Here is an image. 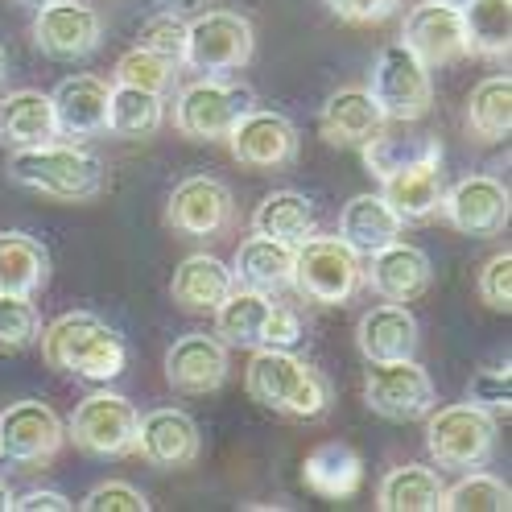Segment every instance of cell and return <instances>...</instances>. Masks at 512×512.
Wrapping results in <instances>:
<instances>
[{
  "label": "cell",
  "mask_w": 512,
  "mask_h": 512,
  "mask_svg": "<svg viewBox=\"0 0 512 512\" xmlns=\"http://www.w3.org/2000/svg\"><path fill=\"white\" fill-rule=\"evenodd\" d=\"M42 339V356L54 372H67L79 380L108 384L124 372V339L116 327H108L100 314L91 310H67L38 335Z\"/></svg>",
  "instance_id": "obj_1"
},
{
  "label": "cell",
  "mask_w": 512,
  "mask_h": 512,
  "mask_svg": "<svg viewBox=\"0 0 512 512\" xmlns=\"http://www.w3.org/2000/svg\"><path fill=\"white\" fill-rule=\"evenodd\" d=\"M244 384L256 405H265L269 413H281V418L314 422L331 409V380L281 347H256Z\"/></svg>",
  "instance_id": "obj_2"
},
{
  "label": "cell",
  "mask_w": 512,
  "mask_h": 512,
  "mask_svg": "<svg viewBox=\"0 0 512 512\" xmlns=\"http://www.w3.org/2000/svg\"><path fill=\"white\" fill-rule=\"evenodd\" d=\"M5 174L17 186L38 190V195L58 199V203H87L104 190L100 157H91L75 145H58V141L34 145V149H13Z\"/></svg>",
  "instance_id": "obj_3"
},
{
  "label": "cell",
  "mask_w": 512,
  "mask_h": 512,
  "mask_svg": "<svg viewBox=\"0 0 512 512\" xmlns=\"http://www.w3.org/2000/svg\"><path fill=\"white\" fill-rule=\"evenodd\" d=\"M364 285V256L343 236H306L294 244V290L318 306H343Z\"/></svg>",
  "instance_id": "obj_4"
},
{
  "label": "cell",
  "mask_w": 512,
  "mask_h": 512,
  "mask_svg": "<svg viewBox=\"0 0 512 512\" xmlns=\"http://www.w3.org/2000/svg\"><path fill=\"white\" fill-rule=\"evenodd\" d=\"M426 451L442 471H475L488 467L496 451V418L471 401L434 405L426 413Z\"/></svg>",
  "instance_id": "obj_5"
},
{
  "label": "cell",
  "mask_w": 512,
  "mask_h": 512,
  "mask_svg": "<svg viewBox=\"0 0 512 512\" xmlns=\"http://www.w3.org/2000/svg\"><path fill=\"white\" fill-rule=\"evenodd\" d=\"M252 50H256L252 21L240 17V13L215 9V13H203L195 21H186L182 67H190L195 75H207V79L236 75L252 62Z\"/></svg>",
  "instance_id": "obj_6"
},
{
  "label": "cell",
  "mask_w": 512,
  "mask_h": 512,
  "mask_svg": "<svg viewBox=\"0 0 512 512\" xmlns=\"http://www.w3.org/2000/svg\"><path fill=\"white\" fill-rule=\"evenodd\" d=\"M256 108V95L244 83H228V79H199L178 91L174 100V128L186 141H228V133L236 128V120Z\"/></svg>",
  "instance_id": "obj_7"
},
{
  "label": "cell",
  "mask_w": 512,
  "mask_h": 512,
  "mask_svg": "<svg viewBox=\"0 0 512 512\" xmlns=\"http://www.w3.org/2000/svg\"><path fill=\"white\" fill-rule=\"evenodd\" d=\"M368 95L376 100V108L384 112V120H389V124H413V120H422L434 108L430 67L409 46H401V42L384 46L380 58H376Z\"/></svg>",
  "instance_id": "obj_8"
},
{
  "label": "cell",
  "mask_w": 512,
  "mask_h": 512,
  "mask_svg": "<svg viewBox=\"0 0 512 512\" xmlns=\"http://www.w3.org/2000/svg\"><path fill=\"white\" fill-rule=\"evenodd\" d=\"M137 405L120 397V393H91L75 405V418H71V438L83 455L95 459H124V455H137Z\"/></svg>",
  "instance_id": "obj_9"
},
{
  "label": "cell",
  "mask_w": 512,
  "mask_h": 512,
  "mask_svg": "<svg viewBox=\"0 0 512 512\" xmlns=\"http://www.w3.org/2000/svg\"><path fill=\"white\" fill-rule=\"evenodd\" d=\"M364 401L384 422H422L438 405L434 380L418 360H380L368 368Z\"/></svg>",
  "instance_id": "obj_10"
},
{
  "label": "cell",
  "mask_w": 512,
  "mask_h": 512,
  "mask_svg": "<svg viewBox=\"0 0 512 512\" xmlns=\"http://www.w3.org/2000/svg\"><path fill=\"white\" fill-rule=\"evenodd\" d=\"M67 442V426L46 401H17L0 413V459L17 467H42Z\"/></svg>",
  "instance_id": "obj_11"
},
{
  "label": "cell",
  "mask_w": 512,
  "mask_h": 512,
  "mask_svg": "<svg viewBox=\"0 0 512 512\" xmlns=\"http://www.w3.org/2000/svg\"><path fill=\"white\" fill-rule=\"evenodd\" d=\"M451 228H459L463 236H500L508 228V215H512V199H508V186L492 174H467L459 178L451 190H442V211Z\"/></svg>",
  "instance_id": "obj_12"
},
{
  "label": "cell",
  "mask_w": 512,
  "mask_h": 512,
  "mask_svg": "<svg viewBox=\"0 0 512 512\" xmlns=\"http://www.w3.org/2000/svg\"><path fill=\"white\" fill-rule=\"evenodd\" d=\"M228 149L244 170H285L298 157V128L281 112L248 108L228 133Z\"/></svg>",
  "instance_id": "obj_13"
},
{
  "label": "cell",
  "mask_w": 512,
  "mask_h": 512,
  "mask_svg": "<svg viewBox=\"0 0 512 512\" xmlns=\"http://www.w3.org/2000/svg\"><path fill=\"white\" fill-rule=\"evenodd\" d=\"M232 215H236L232 190L219 178H207V174L182 178L174 186L170 203H166V223L178 236H190V240H207V236L228 232Z\"/></svg>",
  "instance_id": "obj_14"
},
{
  "label": "cell",
  "mask_w": 512,
  "mask_h": 512,
  "mask_svg": "<svg viewBox=\"0 0 512 512\" xmlns=\"http://www.w3.org/2000/svg\"><path fill=\"white\" fill-rule=\"evenodd\" d=\"M401 46H409L426 67L459 62L467 54L463 9L455 0H422V5H413L401 25Z\"/></svg>",
  "instance_id": "obj_15"
},
{
  "label": "cell",
  "mask_w": 512,
  "mask_h": 512,
  "mask_svg": "<svg viewBox=\"0 0 512 512\" xmlns=\"http://www.w3.org/2000/svg\"><path fill=\"white\" fill-rule=\"evenodd\" d=\"M100 38H104L100 13L79 5V0H50L34 17V46L58 62H75V58L95 54L100 50Z\"/></svg>",
  "instance_id": "obj_16"
},
{
  "label": "cell",
  "mask_w": 512,
  "mask_h": 512,
  "mask_svg": "<svg viewBox=\"0 0 512 512\" xmlns=\"http://www.w3.org/2000/svg\"><path fill=\"white\" fill-rule=\"evenodd\" d=\"M108 100L112 87L100 75H71L50 95L58 141H95L108 133Z\"/></svg>",
  "instance_id": "obj_17"
},
{
  "label": "cell",
  "mask_w": 512,
  "mask_h": 512,
  "mask_svg": "<svg viewBox=\"0 0 512 512\" xmlns=\"http://www.w3.org/2000/svg\"><path fill=\"white\" fill-rule=\"evenodd\" d=\"M228 368H232V356L219 335L195 331V335L174 339V347L166 351V380L174 393H186V397L215 393L228 380Z\"/></svg>",
  "instance_id": "obj_18"
},
{
  "label": "cell",
  "mask_w": 512,
  "mask_h": 512,
  "mask_svg": "<svg viewBox=\"0 0 512 512\" xmlns=\"http://www.w3.org/2000/svg\"><path fill=\"white\" fill-rule=\"evenodd\" d=\"M199 426L182 409H153L137 418V455L162 471H178L199 459Z\"/></svg>",
  "instance_id": "obj_19"
},
{
  "label": "cell",
  "mask_w": 512,
  "mask_h": 512,
  "mask_svg": "<svg viewBox=\"0 0 512 512\" xmlns=\"http://www.w3.org/2000/svg\"><path fill=\"white\" fill-rule=\"evenodd\" d=\"M430 277L434 265L422 248L413 244H384L380 252L368 256V269H364V285H372V294H380L384 302H413L430 290Z\"/></svg>",
  "instance_id": "obj_20"
},
{
  "label": "cell",
  "mask_w": 512,
  "mask_h": 512,
  "mask_svg": "<svg viewBox=\"0 0 512 512\" xmlns=\"http://www.w3.org/2000/svg\"><path fill=\"white\" fill-rule=\"evenodd\" d=\"M380 182H384L380 199L393 207V215L401 223H430L442 211V190H446L442 186V153L409 162Z\"/></svg>",
  "instance_id": "obj_21"
},
{
  "label": "cell",
  "mask_w": 512,
  "mask_h": 512,
  "mask_svg": "<svg viewBox=\"0 0 512 512\" xmlns=\"http://www.w3.org/2000/svg\"><path fill=\"white\" fill-rule=\"evenodd\" d=\"M384 128V112L364 87H343L318 112V133L331 149H364Z\"/></svg>",
  "instance_id": "obj_22"
},
{
  "label": "cell",
  "mask_w": 512,
  "mask_h": 512,
  "mask_svg": "<svg viewBox=\"0 0 512 512\" xmlns=\"http://www.w3.org/2000/svg\"><path fill=\"white\" fill-rule=\"evenodd\" d=\"M356 343L364 351L368 364L380 360H409L422 343L418 318L405 310V302H389V306H372L360 323H356Z\"/></svg>",
  "instance_id": "obj_23"
},
{
  "label": "cell",
  "mask_w": 512,
  "mask_h": 512,
  "mask_svg": "<svg viewBox=\"0 0 512 512\" xmlns=\"http://www.w3.org/2000/svg\"><path fill=\"white\" fill-rule=\"evenodd\" d=\"M232 281L244 285V290L256 294H281L294 285V244H281L269 236H256L244 240L236 248V261H232Z\"/></svg>",
  "instance_id": "obj_24"
},
{
  "label": "cell",
  "mask_w": 512,
  "mask_h": 512,
  "mask_svg": "<svg viewBox=\"0 0 512 512\" xmlns=\"http://www.w3.org/2000/svg\"><path fill=\"white\" fill-rule=\"evenodd\" d=\"M232 269L219 261V256H207V252H195L174 269V281H170V298L178 310L186 314H215V306L232 294Z\"/></svg>",
  "instance_id": "obj_25"
},
{
  "label": "cell",
  "mask_w": 512,
  "mask_h": 512,
  "mask_svg": "<svg viewBox=\"0 0 512 512\" xmlns=\"http://www.w3.org/2000/svg\"><path fill=\"white\" fill-rule=\"evenodd\" d=\"M58 141L50 95L42 91H9L0 100V145L5 149H34Z\"/></svg>",
  "instance_id": "obj_26"
},
{
  "label": "cell",
  "mask_w": 512,
  "mask_h": 512,
  "mask_svg": "<svg viewBox=\"0 0 512 512\" xmlns=\"http://www.w3.org/2000/svg\"><path fill=\"white\" fill-rule=\"evenodd\" d=\"M302 479H306V488L318 492V496L347 500V496H356L360 484H364V459H360L356 446H347V442H323L306 455Z\"/></svg>",
  "instance_id": "obj_27"
},
{
  "label": "cell",
  "mask_w": 512,
  "mask_h": 512,
  "mask_svg": "<svg viewBox=\"0 0 512 512\" xmlns=\"http://www.w3.org/2000/svg\"><path fill=\"white\" fill-rule=\"evenodd\" d=\"M50 281V252L29 232H0V294L34 298Z\"/></svg>",
  "instance_id": "obj_28"
},
{
  "label": "cell",
  "mask_w": 512,
  "mask_h": 512,
  "mask_svg": "<svg viewBox=\"0 0 512 512\" xmlns=\"http://www.w3.org/2000/svg\"><path fill=\"white\" fill-rule=\"evenodd\" d=\"M401 228H405V223L393 215V207L384 203L380 195H356L343 207V215H339V236L356 248L360 256H372L384 244L401 240Z\"/></svg>",
  "instance_id": "obj_29"
},
{
  "label": "cell",
  "mask_w": 512,
  "mask_h": 512,
  "mask_svg": "<svg viewBox=\"0 0 512 512\" xmlns=\"http://www.w3.org/2000/svg\"><path fill=\"white\" fill-rule=\"evenodd\" d=\"M442 475L422 463L393 467L380 479L376 508L380 512H438L442 508Z\"/></svg>",
  "instance_id": "obj_30"
},
{
  "label": "cell",
  "mask_w": 512,
  "mask_h": 512,
  "mask_svg": "<svg viewBox=\"0 0 512 512\" xmlns=\"http://www.w3.org/2000/svg\"><path fill=\"white\" fill-rule=\"evenodd\" d=\"M252 232L281 244H302L314 232V203L298 190H273L252 215Z\"/></svg>",
  "instance_id": "obj_31"
},
{
  "label": "cell",
  "mask_w": 512,
  "mask_h": 512,
  "mask_svg": "<svg viewBox=\"0 0 512 512\" xmlns=\"http://www.w3.org/2000/svg\"><path fill=\"white\" fill-rule=\"evenodd\" d=\"M273 298L232 285V294L215 306V335L228 347H261V331H265V314H269Z\"/></svg>",
  "instance_id": "obj_32"
},
{
  "label": "cell",
  "mask_w": 512,
  "mask_h": 512,
  "mask_svg": "<svg viewBox=\"0 0 512 512\" xmlns=\"http://www.w3.org/2000/svg\"><path fill=\"white\" fill-rule=\"evenodd\" d=\"M463 9V34L467 54L479 58H508L512 46V0H467Z\"/></svg>",
  "instance_id": "obj_33"
},
{
  "label": "cell",
  "mask_w": 512,
  "mask_h": 512,
  "mask_svg": "<svg viewBox=\"0 0 512 512\" xmlns=\"http://www.w3.org/2000/svg\"><path fill=\"white\" fill-rule=\"evenodd\" d=\"M162 116H166V104H162V95H157V91L128 87V83L112 87L108 133H116L124 141H141V137H153L157 128H162Z\"/></svg>",
  "instance_id": "obj_34"
},
{
  "label": "cell",
  "mask_w": 512,
  "mask_h": 512,
  "mask_svg": "<svg viewBox=\"0 0 512 512\" xmlns=\"http://www.w3.org/2000/svg\"><path fill=\"white\" fill-rule=\"evenodd\" d=\"M467 124L484 145H500L512 133V79L508 75H488L475 83L471 104H467Z\"/></svg>",
  "instance_id": "obj_35"
},
{
  "label": "cell",
  "mask_w": 512,
  "mask_h": 512,
  "mask_svg": "<svg viewBox=\"0 0 512 512\" xmlns=\"http://www.w3.org/2000/svg\"><path fill=\"white\" fill-rule=\"evenodd\" d=\"M360 153H364V166L376 178H389L393 170H401L409 162H422V157L442 153V145H438V137H393L389 133V120H384V128H380V133Z\"/></svg>",
  "instance_id": "obj_36"
},
{
  "label": "cell",
  "mask_w": 512,
  "mask_h": 512,
  "mask_svg": "<svg viewBox=\"0 0 512 512\" xmlns=\"http://www.w3.org/2000/svg\"><path fill=\"white\" fill-rule=\"evenodd\" d=\"M442 508H451V512H508L512 508V492H508L504 479L475 467L471 475L459 479L455 488L442 492Z\"/></svg>",
  "instance_id": "obj_37"
},
{
  "label": "cell",
  "mask_w": 512,
  "mask_h": 512,
  "mask_svg": "<svg viewBox=\"0 0 512 512\" xmlns=\"http://www.w3.org/2000/svg\"><path fill=\"white\" fill-rule=\"evenodd\" d=\"M42 335V318L34 298L25 294H0V351H25Z\"/></svg>",
  "instance_id": "obj_38"
},
{
  "label": "cell",
  "mask_w": 512,
  "mask_h": 512,
  "mask_svg": "<svg viewBox=\"0 0 512 512\" xmlns=\"http://www.w3.org/2000/svg\"><path fill=\"white\" fill-rule=\"evenodd\" d=\"M174 71H178L174 62H166V58H157V54L133 46L128 54H120V62H116V83L145 87V91H157V95H162V91L174 83Z\"/></svg>",
  "instance_id": "obj_39"
},
{
  "label": "cell",
  "mask_w": 512,
  "mask_h": 512,
  "mask_svg": "<svg viewBox=\"0 0 512 512\" xmlns=\"http://www.w3.org/2000/svg\"><path fill=\"white\" fill-rule=\"evenodd\" d=\"M137 46L157 54V58H166L174 62V67H182V54H186V21L178 13H157L141 25V34H137Z\"/></svg>",
  "instance_id": "obj_40"
},
{
  "label": "cell",
  "mask_w": 512,
  "mask_h": 512,
  "mask_svg": "<svg viewBox=\"0 0 512 512\" xmlns=\"http://www.w3.org/2000/svg\"><path fill=\"white\" fill-rule=\"evenodd\" d=\"M467 401L488 409L492 418H508V401H512V376H508V364L504 368H479L467 384Z\"/></svg>",
  "instance_id": "obj_41"
},
{
  "label": "cell",
  "mask_w": 512,
  "mask_h": 512,
  "mask_svg": "<svg viewBox=\"0 0 512 512\" xmlns=\"http://www.w3.org/2000/svg\"><path fill=\"white\" fill-rule=\"evenodd\" d=\"M479 298L496 314L512 310V256L508 252H496L484 265V273H479Z\"/></svg>",
  "instance_id": "obj_42"
},
{
  "label": "cell",
  "mask_w": 512,
  "mask_h": 512,
  "mask_svg": "<svg viewBox=\"0 0 512 512\" xmlns=\"http://www.w3.org/2000/svg\"><path fill=\"white\" fill-rule=\"evenodd\" d=\"M79 508H83V512H145L149 500H145V492H137L133 484H120V479H112V484L91 488Z\"/></svg>",
  "instance_id": "obj_43"
},
{
  "label": "cell",
  "mask_w": 512,
  "mask_h": 512,
  "mask_svg": "<svg viewBox=\"0 0 512 512\" xmlns=\"http://www.w3.org/2000/svg\"><path fill=\"white\" fill-rule=\"evenodd\" d=\"M302 343V318L294 306H269L265 314V331H261V347H281L290 351Z\"/></svg>",
  "instance_id": "obj_44"
},
{
  "label": "cell",
  "mask_w": 512,
  "mask_h": 512,
  "mask_svg": "<svg viewBox=\"0 0 512 512\" xmlns=\"http://www.w3.org/2000/svg\"><path fill=\"white\" fill-rule=\"evenodd\" d=\"M323 5L343 17V21H356V25H372V21H384L393 17L401 0H323Z\"/></svg>",
  "instance_id": "obj_45"
},
{
  "label": "cell",
  "mask_w": 512,
  "mask_h": 512,
  "mask_svg": "<svg viewBox=\"0 0 512 512\" xmlns=\"http://www.w3.org/2000/svg\"><path fill=\"white\" fill-rule=\"evenodd\" d=\"M17 512H71L75 504L62 492H25L21 500H13Z\"/></svg>",
  "instance_id": "obj_46"
},
{
  "label": "cell",
  "mask_w": 512,
  "mask_h": 512,
  "mask_svg": "<svg viewBox=\"0 0 512 512\" xmlns=\"http://www.w3.org/2000/svg\"><path fill=\"white\" fill-rule=\"evenodd\" d=\"M13 508V492H9V484L0 479V512H9Z\"/></svg>",
  "instance_id": "obj_47"
},
{
  "label": "cell",
  "mask_w": 512,
  "mask_h": 512,
  "mask_svg": "<svg viewBox=\"0 0 512 512\" xmlns=\"http://www.w3.org/2000/svg\"><path fill=\"white\" fill-rule=\"evenodd\" d=\"M9 79V54H5V46H0V83Z\"/></svg>",
  "instance_id": "obj_48"
},
{
  "label": "cell",
  "mask_w": 512,
  "mask_h": 512,
  "mask_svg": "<svg viewBox=\"0 0 512 512\" xmlns=\"http://www.w3.org/2000/svg\"><path fill=\"white\" fill-rule=\"evenodd\" d=\"M166 9H190V5H199V0H162Z\"/></svg>",
  "instance_id": "obj_49"
},
{
  "label": "cell",
  "mask_w": 512,
  "mask_h": 512,
  "mask_svg": "<svg viewBox=\"0 0 512 512\" xmlns=\"http://www.w3.org/2000/svg\"><path fill=\"white\" fill-rule=\"evenodd\" d=\"M17 5H25V9H42V5H50V0H17Z\"/></svg>",
  "instance_id": "obj_50"
}]
</instances>
